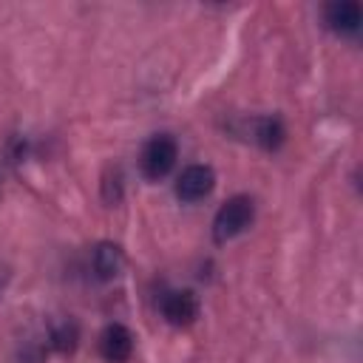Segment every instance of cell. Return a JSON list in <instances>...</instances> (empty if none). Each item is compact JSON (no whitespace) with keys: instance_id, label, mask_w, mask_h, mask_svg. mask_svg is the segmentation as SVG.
Masks as SVG:
<instances>
[{"instance_id":"obj_1","label":"cell","mask_w":363,"mask_h":363,"mask_svg":"<svg viewBox=\"0 0 363 363\" xmlns=\"http://www.w3.org/2000/svg\"><path fill=\"white\" fill-rule=\"evenodd\" d=\"M255 218V201L244 193L230 196L213 216V241L216 244H227L230 238L241 235Z\"/></svg>"},{"instance_id":"obj_2","label":"cell","mask_w":363,"mask_h":363,"mask_svg":"<svg viewBox=\"0 0 363 363\" xmlns=\"http://www.w3.org/2000/svg\"><path fill=\"white\" fill-rule=\"evenodd\" d=\"M176 159H179V145H176V139H173L170 133H156V136H150V139L145 142L142 156H139V164H142L145 179L159 182V179H164V176L173 170Z\"/></svg>"},{"instance_id":"obj_3","label":"cell","mask_w":363,"mask_h":363,"mask_svg":"<svg viewBox=\"0 0 363 363\" xmlns=\"http://www.w3.org/2000/svg\"><path fill=\"white\" fill-rule=\"evenodd\" d=\"M216 187V170L210 164H187L176 179V196L187 204L201 201Z\"/></svg>"},{"instance_id":"obj_4","label":"cell","mask_w":363,"mask_h":363,"mask_svg":"<svg viewBox=\"0 0 363 363\" xmlns=\"http://www.w3.org/2000/svg\"><path fill=\"white\" fill-rule=\"evenodd\" d=\"M162 318L170 326H190L199 318V298L190 289H170L162 295Z\"/></svg>"},{"instance_id":"obj_5","label":"cell","mask_w":363,"mask_h":363,"mask_svg":"<svg viewBox=\"0 0 363 363\" xmlns=\"http://www.w3.org/2000/svg\"><path fill=\"white\" fill-rule=\"evenodd\" d=\"M99 354L108 363H125L133 354V332L125 323H108L99 335Z\"/></svg>"},{"instance_id":"obj_6","label":"cell","mask_w":363,"mask_h":363,"mask_svg":"<svg viewBox=\"0 0 363 363\" xmlns=\"http://www.w3.org/2000/svg\"><path fill=\"white\" fill-rule=\"evenodd\" d=\"M323 23L337 34H357L363 23V9L357 0H335L323 6Z\"/></svg>"},{"instance_id":"obj_7","label":"cell","mask_w":363,"mask_h":363,"mask_svg":"<svg viewBox=\"0 0 363 363\" xmlns=\"http://www.w3.org/2000/svg\"><path fill=\"white\" fill-rule=\"evenodd\" d=\"M258 147H264V150H278L281 145H284V139H286V128H284V122L278 119V116H252V119H247V130H244Z\"/></svg>"},{"instance_id":"obj_8","label":"cell","mask_w":363,"mask_h":363,"mask_svg":"<svg viewBox=\"0 0 363 363\" xmlns=\"http://www.w3.org/2000/svg\"><path fill=\"white\" fill-rule=\"evenodd\" d=\"M125 267V252L113 241H99L91 252V269L99 281H113Z\"/></svg>"},{"instance_id":"obj_9","label":"cell","mask_w":363,"mask_h":363,"mask_svg":"<svg viewBox=\"0 0 363 363\" xmlns=\"http://www.w3.org/2000/svg\"><path fill=\"white\" fill-rule=\"evenodd\" d=\"M43 349L45 352H57V354H71L79 343V326L74 318H62V320H54L45 335H43Z\"/></svg>"},{"instance_id":"obj_10","label":"cell","mask_w":363,"mask_h":363,"mask_svg":"<svg viewBox=\"0 0 363 363\" xmlns=\"http://www.w3.org/2000/svg\"><path fill=\"white\" fill-rule=\"evenodd\" d=\"M102 199L108 204H116L122 199V170L119 167H108L102 176Z\"/></svg>"},{"instance_id":"obj_11","label":"cell","mask_w":363,"mask_h":363,"mask_svg":"<svg viewBox=\"0 0 363 363\" xmlns=\"http://www.w3.org/2000/svg\"><path fill=\"white\" fill-rule=\"evenodd\" d=\"M9 281H11V269H9L6 264H0V295L6 292V286H9Z\"/></svg>"}]
</instances>
